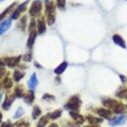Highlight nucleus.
I'll list each match as a JSON object with an SVG mask.
<instances>
[{"mask_svg":"<svg viewBox=\"0 0 127 127\" xmlns=\"http://www.w3.org/2000/svg\"><path fill=\"white\" fill-rule=\"evenodd\" d=\"M61 115H62V110H61V109H57V110H55V111H53V112L47 114V116H48L49 118H51V119H57V118H59Z\"/></svg>","mask_w":127,"mask_h":127,"instance_id":"nucleus-22","label":"nucleus"},{"mask_svg":"<svg viewBox=\"0 0 127 127\" xmlns=\"http://www.w3.org/2000/svg\"><path fill=\"white\" fill-rule=\"evenodd\" d=\"M23 114H24V109H23V108H21V107H19V108L17 109V111L15 112V114H14V118H15V119L20 118Z\"/></svg>","mask_w":127,"mask_h":127,"instance_id":"nucleus-27","label":"nucleus"},{"mask_svg":"<svg viewBox=\"0 0 127 127\" xmlns=\"http://www.w3.org/2000/svg\"><path fill=\"white\" fill-rule=\"evenodd\" d=\"M24 76V72H21L20 70H15L14 73H13V78L15 81H20Z\"/></svg>","mask_w":127,"mask_h":127,"instance_id":"nucleus-24","label":"nucleus"},{"mask_svg":"<svg viewBox=\"0 0 127 127\" xmlns=\"http://www.w3.org/2000/svg\"><path fill=\"white\" fill-rule=\"evenodd\" d=\"M84 127H100V126L99 125H91L90 124V125H87V126H84Z\"/></svg>","mask_w":127,"mask_h":127,"instance_id":"nucleus-35","label":"nucleus"},{"mask_svg":"<svg viewBox=\"0 0 127 127\" xmlns=\"http://www.w3.org/2000/svg\"><path fill=\"white\" fill-rule=\"evenodd\" d=\"M112 40H113V42H114L117 46H119V47H121V48H123V49L126 48V44H125V42H124V40H123V38H122L121 36H119V35H113Z\"/></svg>","mask_w":127,"mask_h":127,"instance_id":"nucleus-9","label":"nucleus"},{"mask_svg":"<svg viewBox=\"0 0 127 127\" xmlns=\"http://www.w3.org/2000/svg\"><path fill=\"white\" fill-rule=\"evenodd\" d=\"M57 4H58V7L62 10L65 8V0H57Z\"/></svg>","mask_w":127,"mask_h":127,"instance_id":"nucleus-30","label":"nucleus"},{"mask_svg":"<svg viewBox=\"0 0 127 127\" xmlns=\"http://www.w3.org/2000/svg\"><path fill=\"white\" fill-rule=\"evenodd\" d=\"M1 121H2V113L0 112V123H1Z\"/></svg>","mask_w":127,"mask_h":127,"instance_id":"nucleus-39","label":"nucleus"},{"mask_svg":"<svg viewBox=\"0 0 127 127\" xmlns=\"http://www.w3.org/2000/svg\"><path fill=\"white\" fill-rule=\"evenodd\" d=\"M14 95L15 97H18V98H21L24 96V91H23V88L21 85H17L14 89Z\"/></svg>","mask_w":127,"mask_h":127,"instance_id":"nucleus-20","label":"nucleus"},{"mask_svg":"<svg viewBox=\"0 0 127 127\" xmlns=\"http://www.w3.org/2000/svg\"><path fill=\"white\" fill-rule=\"evenodd\" d=\"M1 1H3V0H0V2H1Z\"/></svg>","mask_w":127,"mask_h":127,"instance_id":"nucleus-41","label":"nucleus"},{"mask_svg":"<svg viewBox=\"0 0 127 127\" xmlns=\"http://www.w3.org/2000/svg\"><path fill=\"white\" fill-rule=\"evenodd\" d=\"M16 127H29V123L26 121H19L16 123Z\"/></svg>","mask_w":127,"mask_h":127,"instance_id":"nucleus-32","label":"nucleus"},{"mask_svg":"<svg viewBox=\"0 0 127 127\" xmlns=\"http://www.w3.org/2000/svg\"><path fill=\"white\" fill-rule=\"evenodd\" d=\"M1 98H2V94H0V101H1Z\"/></svg>","mask_w":127,"mask_h":127,"instance_id":"nucleus-40","label":"nucleus"},{"mask_svg":"<svg viewBox=\"0 0 127 127\" xmlns=\"http://www.w3.org/2000/svg\"><path fill=\"white\" fill-rule=\"evenodd\" d=\"M42 11V3L39 1V0H36L32 3L31 5V8L29 10V13L31 16L35 17V16H38Z\"/></svg>","mask_w":127,"mask_h":127,"instance_id":"nucleus-4","label":"nucleus"},{"mask_svg":"<svg viewBox=\"0 0 127 127\" xmlns=\"http://www.w3.org/2000/svg\"><path fill=\"white\" fill-rule=\"evenodd\" d=\"M43 99L44 100H55V96L54 95H52V94H49V93H46V94H44L43 95Z\"/></svg>","mask_w":127,"mask_h":127,"instance_id":"nucleus-31","label":"nucleus"},{"mask_svg":"<svg viewBox=\"0 0 127 127\" xmlns=\"http://www.w3.org/2000/svg\"><path fill=\"white\" fill-rule=\"evenodd\" d=\"M12 85H13L12 79H11L10 77L6 76V77L4 78V80H3V86H4L5 88H10V87H12Z\"/></svg>","mask_w":127,"mask_h":127,"instance_id":"nucleus-25","label":"nucleus"},{"mask_svg":"<svg viewBox=\"0 0 127 127\" xmlns=\"http://www.w3.org/2000/svg\"><path fill=\"white\" fill-rule=\"evenodd\" d=\"M116 96L119 98H125L127 97V88L126 87H120L117 92H116Z\"/></svg>","mask_w":127,"mask_h":127,"instance_id":"nucleus-21","label":"nucleus"},{"mask_svg":"<svg viewBox=\"0 0 127 127\" xmlns=\"http://www.w3.org/2000/svg\"><path fill=\"white\" fill-rule=\"evenodd\" d=\"M95 112L101 117V118H105V119H108V120H111L112 119V112L108 109H105V108H97L95 110Z\"/></svg>","mask_w":127,"mask_h":127,"instance_id":"nucleus-7","label":"nucleus"},{"mask_svg":"<svg viewBox=\"0 0 127 127\" xmlns=\"http://www.w3.org/2000/svg\"><path fill=\"white\" fill-rule=\"evenodd\" d=\"M0 127H13V124L10 121H6V122H3Z\"/></svg>","mask_w":127,"mask_h":127,"instance_id":"nucleus-33","label":"nucleus"},{"mask_svg":"<svg viewBox=\"0 0 127 127\" xmlns=\"http://www.w3.org/2000/svg\"><path fill=\"white\" fill-rule=\"evenodd\" d=\"M49 127H59V126H58V124H56V123H53V124H51Z\"/></svg>","mask_w":127,"mask_h":127,"instance_id":"nucleus-36","label":"nucleus"},{"mask_svg":"<svg viewBox=\"0 0 127 127\" xmlns=\"http://www.w3.org/2000/svg\"><path fill=\"white\" fill-rule=\"evenodd\" d=\"M14 99H15V95H13V94H12V95H7V96L5 97V100H4L3 104H2L3 109H4V110H8V109L10 108V106L12 105Z\"/></svg>","mask_w":127,"mask_h":127,"instance_id":"nucleus-8","label":"nucleus"},{"mask_svg":"<svg viewBox=\"0 0 127 127\" xmlns=\"http://www.w3.org/2000/svg\"><path fill=\"white\" fill-rule=\"evenodd\" d=\"M16 4H17L16 2H15V3H13V4H11V5H10L8 8H6V10H4V11H3V12L0 14V22H1L2 20H4V18L6 17V15H7L9 12H11V11H12V9H13V8L16 6Z\"/></svg>","mask_w":127,"mask_h":127,"instance_id":"nucleus-19","label":"nucleus"},{"mask_svg":"<svg viewBox=\"0 0 127 127\" xmlns=\"http://www.w3.org/2000/svg\"><path fill=\"white\" fill-rule=\"evenodd\" d=\"M24 101L27 103V104H32L33 103V101H34V99H35V94H34V91L33 90H30V91H28L24 96Z\"/></svg>","mask_w":127,"mask_h":127,"instance_id":"nucleus-12","label":"nucleus"},{"mask_svg":"<svg viewBox=\"0 0 127 127\" xmlns=\"http://www.w3.org/2000/svg\"><path fill=\"white\" fill-rule=\"evenodd\" d=\"M23 60H24L25 62H30V61L32 60V55H31V54H27V55H25V56L23 57Z\"/></svg>","mask_w":127,"mask_h":127,"instance_id":"nucleus-34","label":"nucleus"},{"mask_svg":"<svg viewBox=\"0 0 127 127\" xmlns=\"http://www.w3.org/2000/svg\"><path fill=\"white\" fill-rule=\"evenodd\" d=\"M33 31H36V21L34 19L31 20V23L29 25V33L33 32Z\"/></svg>","mask_w":127,"mask_h":127,"instance_id":"nucleus-29","label":"nucleus"},{"mask_svg":"<svg viewBox=\"0 0 127 127\" xmlns=\"http://www.w3.org/2000/svg\"><path fill=\"white\" fill-rule=\"evenodd\" d=\"M11 26V20H5L0 24V36L5 33Z\"/></svg>","mask_w":127,"mask_h":127,"instance_id":"nucleus-15","label":"nucleus"},{"mask_svg":"<svg viewBox=\"0 0 127 127\" xmlns=\"http://www.w3.org/2000/svg\"><path fill=\"white\" fill-rule=\"evenodd\" d=\"M69 115L71 116V118L78 124H82L83 121H84V117L80 114H78L77 112H74V111H69Z\"/></svg>","mask_w":127,"mask_h":127,"instance_id":"nucleus-10","label":"nucleus"},{"mask_svg":"<svg viewBox=\"0 0 127 127\" xmlns=\"http://www.w3.org/2000/svg\"><path fill=\"white\" fill-rule=\"evenodd\" d=\"M26 22H27V17L24 16V17L21 19V21H20V25H19V27L21 28L22 31H24L25 28H26Z\"/></svg>","mask_w":127,"mask_h":127,"instance_id":"nucleus-28","label":"nucleus"},{"mask_svg":"<svg viewBox=\"0 0 127 127\" xmlns=\"http://www.w3.org/2000/svg\"><path fill=\"white\" fill-rule=\"evenodd\" d=\"M20 60H21V56H18V57H7V58L3 59V62H4V64L8 65L9 67H14L19 64Z\"/></svg>","mask_w":127,"mask_h":127,"instance_id":"nucleus-5","label":"nucleus"},{"mask_svg":"<svg viewBox=\"0 0 127 127\" xmlns=\"http://www.w3.org/2000/svg\"><path fill=\"white\" fill-rule=\"evenodd\" d=\"M48 121H49V117H48L47 115H46V116H43V117L40 119V121H39L37 127H45L46 124H48Z\"/></svg>","mask_w":127,"mask_h":127,"instance_id":"nucleus-26","label":"nucleus"},{"mask_svg":"<svg viewBox=\"0 0 127 127\" xmlns=\"http://www.w3.org/2000/svg\"><path fill=\"white\" fill-rule=\"evenodd\" d=\"M86 119L89 122V124H91V125H97V124H99V123L102 122V118L95 117V116H92V115H87L86 116Z\"/></svg>","mask_w":127,"mask_h":127,"instance_id":"nucleus-16","label":"nucleus"},{"mask_svg":"<svg viewBox=\"0 0 127 127\" xmlns=\"http://www.w3.org/2000/svg\"><path fill=\"white\" fill-rule=\"evenodd\" d=\"M46 32V22L43 18H41L39 21H38V33L40 35L44 34Z\"/></svg>","mask_w":127,"mask_h":127,"instance_id":"nucleus-17","label":"nucleus"},{"mask_svg":"<svg viewBox=\"0 0 127 127\" xmlns=\"http://www.w3.org/2000/svg\"><path fill=\"white\" fill-rule=\"evenodd\" d=\"M81 105V100L79 99V97L77 95H73L71 96L68 101L64 104V108L69 110V111H74V112H77L79 107Z\"/></svg>","mask_w":127,"mask_h":127,"instance_id":"nucleus-2","label":"nucleus"},{"mask_svg":"<svg viewBox=\"0 0 127 127\" xmlns=\"http://www.w3.org/2000/svg\"><path fill=\"white\" fill-rule=\"evenodd\" d=\"M120 78L122 79V81H125L126 79H125V77H124V75H120Z\"/></svg>","mask_w":127,"mask_h":127,"instance_id":"nucleus-38","label":"nucleus"},{"mask_svg":"<svg viewBox=\"0 0 127 127\" xmlns=\"http://www.w3.org/2000/svg\"><path fill=\"white\" fill-rule=\"evenodd\" d=\"M41 113H42V111H41V109H40V107L39 106H34V108H33V111H32V118L35 120V119H37L40 115H41Z\"/></svg>","mask_w":127,"mask_h":127,"instance_id":"nucleus-23","label":"nucleus"},{"mask_svg":"<svg viewBox=\"0 0 127 127\" xmlns=\"http://www.w3.org/2000/svg\"><path fill=\"white\" fill-rule=\"evenodd\" d=\"M66 66H67V63H66V62L62 63L59 66H57V67L55 68V73H56V74H61V73H63V72L65 70Z\"/></svg>","mask_w":127,"mask_h":127,"instance_id":"nucleus-18","label":"nucleus"},{"mask_svg":"<svg viewBox=\"0 0 127 127\" xmlns=\"http://www.w3.org/2000/svg\"><path fill=\"white\" fill-rule=\"evenodd\" d=\"M46 13H47V21L49 25H53L56 20V8L52 1L46 2Z\"/></svg>","mask_w":127,"mask_h":127,"instance_id":"nucleus-3","label":"nucleus"},{"mask_svg":"<svg viewBox=\"0 0 127 127\" xmlns=\"http://www.w3.org/2000/svg\"><path fill=\"white\" fill-rule=\"evenodd\" d=\"M124 122H125V116L120 115V116H117L116 118L112 119V120L109 122V124H110V126H117V125L123 124Z\"/></svg>","mask_w":127,"mask_h":127,"instance_id":"nucleus-13","label":"nucleus"},{"mask_svg":"<svg viewBox=\"0 0 127 127\" xmlns=\"http://www.w3.org/2000/svg\"><path fill=\"white\" fill-rule=\"evenodd\" d=\"M102 104L105 107L109 108L114 113H123L124 110H125L124 105L121 102H119V101H117L115 99H112V98H105V99H103L102 100Z\"/></svg>","mask_w":127,"mask_h":127,"instance_id":"nucleus-1","label":"nucleus"},{"mask_svg":"<svg viewBox=\"0 0 127 127\" xmlns=\"http://www.w3.org/2000/svg\"><path fill=\"white\" fill-rule=\"evenodd\" d=\"M28 3H29V0H26L25 2H23L22 4H20V5L16 8V10L14 11V13L12 14L11 19H13V20L17 19V18L20 16V14H21L23 11H25V9H26V7H27V4H28Z\"/></svg>","mask_w":127,"mask_h":127,"instance_id":"nucleus-6","label":"nucleus"},{"mask_svg":"<svg viewBox=\"0 0 127 127\" xmlns=\"http://www.w3.org/2000/svg\"><path fill=\"white\" fill-rule=\"evenodd\" d=\"M36 36H37V32L36 31H33V32H30L29 34V39H28V42H27V47L29 49H32L34 43H35V39H36Z\"/></svg>","mask_w":127,"mask_h":127,"instance_id":"nucleus-14","label":"nucleus"},{"mask_svg":"<svg viewBox=\"0 0 127 127\" xmlns=\"http://www.w3.org/2000/svg\"><path fill=\"white\" fill-rule=\"evenodd\" d=\"M37 84H38L37 75H36V73H33V74L31 75V77H30L29 81H28V86H29V88H30L31 90H33V89H35V88H36Z\"/></svg>","mask_w":127,"mask_h":127,"instance_id":"nucleus-11","label":"nucleus"},{"mask_svg":"<svg viewBox=\"0 0 127 127\" xmlns=\"http://www.w3.org/2000/svg\"><path fill=\"white\" fill-rule=\"evenodd\" d=\"M35 65H36L37 67H39V68H42V65H40L38 63H35Z\"/></svg>","mask_w":127,"mask_h":127,"instance_id":"nucleus-37","label":"nucleus"}]
</instances>
